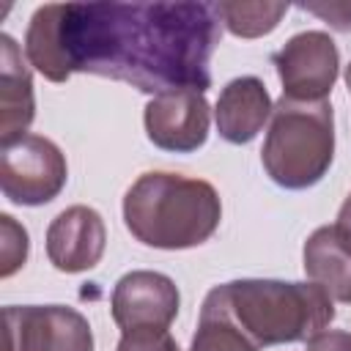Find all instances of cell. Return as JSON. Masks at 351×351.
I'll list each match as a JSON object with an SVG mask.
<instances>
[{
	"mask_svg": "<svg viewBox=\"0 0 351 351\" xmlns=\"http://www.w3.org/2000/svg\"><path fill=\"white\" fill-rule=\"evenodd\" d=\"M335 228L351 241V195L346 197V203L340 206V214H337V222H335Z\"/></svg>",
	"mask_w": 351,
	"mask_h": 351,
	"instance_id": "20",
	"label": "cell"
},
{
	"mask_svg": "<svg viewBox=\"0 0 351 351\" xmlns=\"http://www.w3.org/2000/svg\"><path fill=\"white\" fill-rule=\"evenodd\" d=\"M3 351H93L82 313L63 304H11L3 310Z\"/></svg>",
	"mask_w": 351,
	"mask_h": 351,
	"instance_id": "6",
	"label": "cell"
},
{
	"mask_svg": "<svg viewBox=\"0 0 351 351\" xmlns=\"http://www.w3.org/2000/svg\"><path fill=\"white\" fill-rule=\"evenodd\" d=\"M104 219L90 206H71L60 211L47 230V258L66 274L93 269L104 255Z\"/></svg>",
	"mask_w": 351,
	"mask_h": 351,
	"instance_id": "10",
	"label": "cell"
},
{
	"mask_svg": "<svg viewBox=\"0 0 351 351\" xmlns=\"http://www.w3.org/2000/svg\"><path fill=\"white\" fill-rule=\"evenodd\" d=\"M178 288L170 277L159 271H129L115 282L112 291V321L129 332V329H167L173 318L178 315Z\"/></svg>",
	"mask_w": 351,
	"mask_h": 351,
	"instance_id": "9",
	"label": "cell"
},
{
	"mask_svg": "<svg viewBox=\"0 0 351 351\" xmlns=\"http://www.w3.org/2000/svg\"><path fill=\"white\" fill-rule=\"evenodd\" d=\"M282 96L296 101H326L340 69V55L329 33L304 30L285 41L274 55Z\"/></svg>",
	"mask_w": 351,
	"mask_h": 351,
	"instance_id": "7",
	"label": "cell"
},
{
	"mask_svg": "<svg viewBox=\"0 0 351 351\" xmlns=\"http://www.w3.org/2000/svg\"><path fill=\"white\" fill-rule=\"evenodd\" d=\"M33 80L22 52L11 36H0V143L11 145L27 134L33 123Z\"/></svg>",
	"mask_w": 351,
	"mask_h": 351,
	"instance_id": "12",
	"label": "cell"
},
{
	"mask_svg": "<svg viewBox=\"0 0 351 351\" xmlns=\"http://www.w3.org/2000/svg\"><path fill=\"white\" fill-rule=\"evenodd\" d=\"M222 27L217 3H52L25 33V55L49 82L77 71L143 93L206 90Z\"/></svg>",
	"mask_w": 351,
	"mask_h": 351,
	"instance_id": "1",
	"label": "cell"
},
{
	"mask_svg": "<svg viewBox=\"0 0 351 351\" xmlns=\"http://www.w3.org/2000/svg\"><path fill=\"white\" fill-rule=\"evenodd\" d=\"M271 112L274 104L269 99L266 85L258 77H239L222 88L217 99L214 121L219 137H225L233 145H241L258 137V132L271 118Z\"/></svg>",
	"mask_w": 351,
	"mask_h": 351,
	"instance_id": "11",
	"label": "cell"
},
{
	"mask_svg": "<svg viewBox=\"0 0 351 351\" xmlns=\"http://www.w3.org/2000/svg\"><path fill=\"white\" fill-rule=\"evenodd\" d=\"M189 351H258V343L233 321L219 285L208 291Z\"/></svg>",
	"mask_w": 351,
	"mask_h": 351,
	"instance_id": "14",
	"label": "cell"
},
{
	"mask_svg": "<svg viewBox=\"0 0 351 351\" xmlns=\"http://www.w3.org/2000/svg\"><path fill=\"white\" fill-rule=\"evenodd\" d=\"M222 203L208 181L178 173H145L123 197L129 233L156 250H189L214 236Z\"/></svg>",
	"mask_w": 351,
	"mask_h": 351,
	"instance_id": "2",
	"label": "cell"
},
{
	"mask_svg": "<svg viewBox=\"0 0 351 351\" xmlns=\"http://www.w3.org/2000/svg\"><path fill=\"white\" fill-rule=\"evenodd\" d=\"M0 228H3V233H0V239H3V247H0V255H3L0 274L11 277L27 261V247H30L27 244V230L22 225H16L14 217H8V214L0 217Z\"/></svg>",
	"mask_w": 351,
	"mask_h": 351,
	"instance_id": "16",
	"label": "cell"
},
{
	"mask_svg": "<svg viewBox=\"0 0 351 351\" xmlns=\"http://www.w3.org/2000/svg\"><path fill=\"white\" fill-rule=\"evenodd\" d=\"M118 351H181L178 343L173 340V335L167 329H154V326H143V329H129L123 332Z\"/></svg>",
	"mask_w": 351,
	"mask_h": 351,
	"instance_id": "17",
	"label": "cell"
},
{
	"mask_svg": "<svg viewBox=\"0 0 351 351\" xmlns=\"http://www.w3.org/2000/svg\"><path fill=\"white\" fill-rule=\"evenodd\" d=\"M346 85H348V93H351V63H348V69H346Z\"/></svg>",
	"mask_w": 351,
	"mask_h": 351,
	"instance_id": "21",
	"label": "cell"
},
{
	"mask_svg": "<svg viewBox=\"0 0 351 351\" xmlns=\"http://www.w3.org/2000/svg\"><path fill=\"white\" fill-rule=\"evenodd\" d=\"M261 159L269 178L285 189L318 184L335 159L332 104L282 96L274 104Z\"/></svg>",
	"mask_w": 351,
	"mask_h": 351,
	"instance_id": "4",
	"label": "cell"
},
{
	"mask_svg": "<svg viewBox=\"0 0 351 351\" xmlns=\"http://www.w3.org/2000/svg\"><path fill=\"white\" fill-rule=\"evenodd\" d=\"M304 271L329 299L351 302V241L335 228H315L304 241Z\"/></svg>",
	"mask_w": 351,
	"mask_h": 351,
	"instance_id": "13",
	"label": "cell"
},
{
	"mask_svg": "<svg viewBox=\"0 0 351 351\" xmlns=\"http://www.w3.org/2000/svg\"><path fill=\"white\" fill-rule=\"evenodd\" d=\"M66 178V156L41 134H25L0 151V189L16 206H44L55 200Z\"/></svg>",
	"mask_w": 351,
	"mask_h": 351,
	"instance_id": "5",
	"label": "cell"
},
{
	"mask_svg": "<svg viewBox=\"0 0 351 351\" xmlns=\"http://www.w3.org/2000/svg\"><path fill=\"white\" fill-rule=\"evenodd\" d=\"M307 351H351V332L324 329L307 340Z\"/></svg>",
	"mask_w": 351,
	"mask_h": 351,
	"instance_id": "19",
	"label": "cell"
},
{
	"mask_svg": "<svg viewBox=\"0 0 351 351\" xmlns=\"http://www.w3.org/2000/svg\"><path fill=\"white\" fill-rule=\"evenodd\" d=\"M288 3H217L219 22L239 38L271 33L285 16Z\"/></svg>",
	"mask_w": 351,
	"mask_h": 351,
	"instance_id": "15",
	"label": "cell"
},
{
	"mask_svg": "<svg viewBox=\"0 0 351 351\" xmlns=\"http://www.w3.org/2000/svg\"><path fill=\"white\" fill-rule=\"evenodd\" d=\"M148 140L173 154H192L208 137V101L200 90L159 93L145 104Z\"/></svg>",
	"mask_w": 351,
	"mask_h": 351,
	"instance_id": "8",
	"label": "cell"
},
{
	"mask_svg": "<svg viewBox=\"0 0 351 351\" xmlns=\"http://www.w3.org/2000/svg\"><path fill=\"white\" fill-rule=\"evenodd\" d=\"M302 8H307L310 14H318V16H324L332 27H337V30H348L351 27V3H310V5H302Z\"/></svg>",
	"mask_w": 351,
	"mask_h": 351,
	"instance_id": "18",
	"label": "cell"
},
{
	"mask_svg": "<svg viewBox=\"0 0 351 351\" xmlns=\"http://www.w3.org/2000/svg\"><path fill=\"white\" fill-rule=\"evenodd\" d=\"M219 291L233 321L258 346L310 340L335 318L329 293L315 282L236 280Z\"/></svg>",
	"mask_w": 351,
	"mask_h": 351,
	"instance_id": "3",
	"label": "cell"
}]
</instances>
